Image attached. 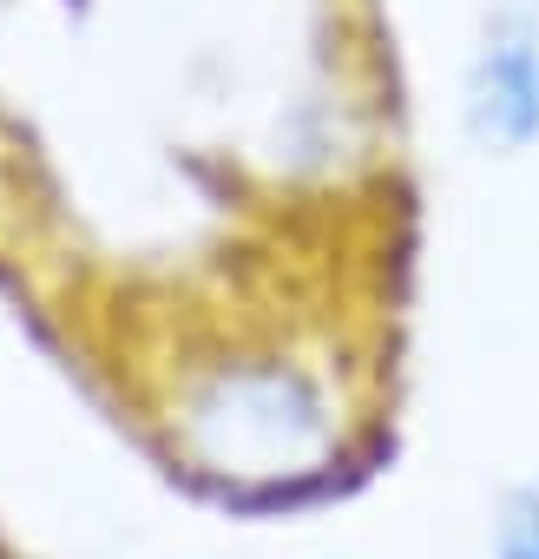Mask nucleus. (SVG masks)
<instances>
[{
    "label": "nucleus",
    "instance_id": "nucleus-1",
    "mask_svg": "<svg viewBox=\"0 0 539 559\" xmlns=\"http://www.w3.org/2000/svg\"><path fill=\"white\" fill-rule=\"evenodd\" d=\"M184 448L211 474H303L336 448V415L297 362H230L191 389Z\"/></svg>",
    "mask_w": 539,
    "mask_h": 559
},
{
    "label": "nucleus",
    "instance_id": "nucleus-2",
    "mask_svg": "<svg viewBox=\"0 0 539 559\" xmlns=\"http://www.w3.org/2000/svg\"><path fill=\"white\" fill-rule=\"evenodd\" d=\"M467 119L493 152H526L539 139V34L500 27L480 47L467 80Z\"/></svg>",
    "mask_w": 539,
    "mask_h": 559
},
{
    "label": "nucleus",
    "instance_id": "nucleus-3",
    "mask_svg": "<svg viewBox=\"0 0 539 559\" xmlns=\"http://www.w3.org/2000/svg\"><path fill=\"white\" fill-rule=\"evenodd\" d=\"M493 559H539V487H506L493 513Z\"/></svg>",
    "mask_w": 539,
    "mask_h": 559
}]
</instances>
